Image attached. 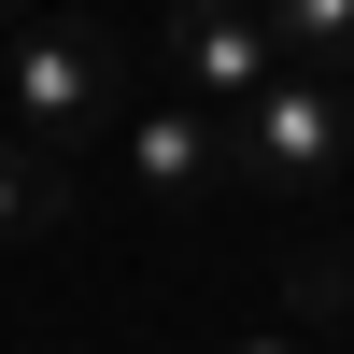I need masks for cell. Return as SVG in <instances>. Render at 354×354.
<instances>
[{
    "label": "cell",
    "mask_w": 354,
    "mask_h": 354,
    "mask_svg": "<svg viewBox=\"0 0 354 354\" xmlns=\"http://www.w3.org/2000/svg\"><path fill=\"white\" fill-rule=\"evenodd\" d=\"M15 15H28V0H0V28H15Z\"/></svg>",
    "instance_id": "obj_10"
},
{
    "label": "cell",
    "mask_w": 354,
    "mask_h": 354,
    "mask_svg": "<svg viewBox=\"0 0 354 354\" xmlns=\"http://www.w3.org/2000/svg\"><path fill=\"white\" fill-rule=\"evenodd\" d=\"M71 213H85L71 156H43V142L0 128V255H15V241H71Z\"/></svg>",
    "instance_id": "obj_5"
},
{
    "label": "cell",
    "mask_w": 354,
    "mask_h": 354,
    "mask_svg": "<svg viewBox=\"0 0 354 354\" xmlns=\"http://www.w3.org/2000/svg\"><path fill=\"white\" fill-rule=\"evenodd\" d=\"M227 354H312V326H255V340H227Z\"/></svg>",
    "instance_id": "obj_9"
},
{
    "label": "cell",
    "mask_w": 354,
    "mask_h": 354,
    "mask_svg": "<svg viewBox=\"0 0 354 354\" xmlns=\"http://www.w3.org/2000/svg\"><path fill=\"white\" fill-rule=\"evenodd\" d=\"M340 170H354V85H326V71H270L241 113H227V185L340 198Z\"/></svg>",
    "instance_id": "obj_2"
},
{
    "label": "cell",
    "mask_w": 354,
    "mask_h": 354,
    "mask_svg": "<svg viewBox=\"0 0 354 354\" xmlns=\"http://www.w3.org/2000/svg\"><path fill=\"white\" fill-rule=\"evenodd\" d=\"M113 156H128V198H142V213H198V198L227 185V113L128 100V113H113Z\"/></svg>",
    "instance_id": "obj_3"
},
{
    "label": "cell",
    "mask_w": 354,
    "mask_h": 354,
    "mask_svg": "<svg viewBox=\"0 0 354 354\" xmlns=\"http://www.w3.org/2000/svg\"><path fill=\"white\" fill-rule=\"evenodd\" d=\"M128 113V43L100 15H15L0 28V128L43 142V156H85V142Z\"/></svg>",
    "instance_id": "obj_1"
},
{
    "label": "cell",
    "mask_w": 354,
    "mask_h": 354,
    "mask_svg": "<svg viewBox=\"0 0 354 354\" xmlns=\"http://www.w3.org/2000/svg\"><path fill=\"white\" fill-rule=\"evenodd\" d=\"M255 15H270L283 71H326V85H354V0H255Z\"/></svg>",
    "instance_id": "obj_6"
},
{
    "label": "cell",
    "mask_w": 354,
    "mask_h": 354,
    "mask_svg": "<svg viewBox=\"0 0 354 354\" xmlns=\"http://www.w3.org/2000/svg\"><path fill=\"white\" fill-rule=\"evenodd\" d=\"M312 255H326V270H340V298H354V198H340V227H326Z\"/></svg>",
    "instance_id": "obj_8"
},
{
    "label": "cell",
    "mask_w": 354,
    "mask_h": 354,
    "mask_svg": "<svg viewBox=\"0 0 354 354\" xmlns=\"http://www.w3.org/2000/svg\"><path fill=\"white\" fill-rule=\"evenodd\" d=\"M170 85H185L198 113H241L255 85L283 71V43H270V15H255V0H170Z\"/></svg>",
    "instance_id": "obj_4"
},
{
    "label": "cell",
    "mask_w": 354,
    "mask_h": 354,
    "mask_svg": "<svg viewBox=\"0 0 354 354\" xmlns=\"http://www.w3.org/2000/svg\"><path fill=\"white\" fill-rule=\"evenodd\" d=\"M340 312H354V298H340V270L298 241V255H283V326H340Z\"/></svg>",
    "instance_id": "obj_7"
}]
</instances>
